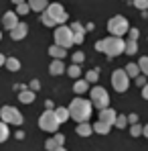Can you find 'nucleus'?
I'll use <instances>...</instances> for the list:
<instances>
[{
	"instance_id": "1",
	"label": "nucleus",
	"mask_w": 148,
	"mask_h": 151,
	"mask_svg": "<svg viewBox=\"0 0 148 151\" xmlns=\"http://www.w3.org/2000/svg\"><path fill=\"white\" fill-rule=\"evenodd\" d=\"M91 116V100H85V98H75L69 104V119L77 121L79 125L81 123H87V119Z\"/></svg>"
},
{
	"instance_id": "2",
	"label": "nucleus",
	"mask_w": 148,
	"mask_h": 151,
	"mask_svg": "<svg viewBox=\"0 0 148 151\" xmlns=\"http://www.w3.org/2000/svg\"><path fill=\"white\" fill-rule=\"evenodd\" d=\"M124 49H126V41H122L120 37H108V39H101L96 43V51H103L110 57L124 53Z\"/></svg>"
},
{
	"instance_id": "3",
	"label": "nucleus",
	"mask_w": 148,
	"mask_h": 151,
	"mask_svg": "<svg viewBox=\"0 0 148 151\" xmlns=\"http://www.w3.org/2000/svg\"><path fill=\"white\" fill-rule=\"evenodd\" d=\"M55 45H59V47H63V49H67V47L73 45V33H71L69 27L61 25V27L55 29Z\"/></svg>"
},
{
	"instance_id": "4",
	"label": "nucleus",
	"mask_w": 148,
	"mask_h": 151,
	"mask_svg": "<svg viewBox=\"0 0 148 151\" xmlns=\"http://www.w3.org/2000/svg\"><path fill=\"white\" fill-rule=\"evenodd\" d=\"M0 119L6 125H23V114L14 106H2L0 108Z\"/></svg>"
},
{
	"instance_id": "5",
	"label": "nucleus",
	"mask_w": 148,
	"mask_h": 151,
	"mask_svg": "<svg viewBox=\"0 0 148 151\" xmlns=\"http://www.w3.org/2000/svg\"><path fill=\"white\" fill-rule=\"evenodd\" d=\"M108 31L112 33V37H120V39H122L124 33L130 31V29H128V21H126L124 17H112V19L108 21Z\"/></svg>"
},
{
	"instance_id": "6",
	"label": "nucleus",
	"mask_w": 148,
	"mask_h": 151,
	"mask_svg": "<svg viewBox=\"0 0 148 151\" xmlns=\"http://www.w3.org/2000/svg\"><path fill=\"white\" fill-rule=\"evenodd\" d=\"M39 125L43 131H49V133H55L57 129H59V121H57V116H55V110H45L43 114H41V119H39Z\"/></svg>"
},
{
	"instance_id": "7",
	"label": "nucleus",
	"mask_w": 148,
	"mask_h": 151,
	"mask_svg": "<svg viewBox=\"0 0 148 151\" xmlns=\"http://www.w3.org/2000/svg\"><path fill=\"white\" fill-rule=\"evenodd\" d=\"M45 14H47V17H51L57 25H63V23L67 21V10H65L59 2L49 4V6H47V10H45Z\"/></svg>"
},
{
	"instance_id": "8",
	"label": "nucleus",
	"mask_w": 148,
	"mask_h": 151,
	"mask_svg": "<svg viewBox=\"0 0 148 151\" xmlns=\"http://www.w3.org/2000/svg\"><path fill=\"white\" fill-rule=\"evenodd\" d=\"M89 96H91V104H96L99 110L108 108V104H110V96H108V92H106L101 86H96V88L89 92Z\"/></svg>"
},
{
	"instance_id": "9",
	"label": "nucleus",
	"mask_w": 148,
	"mask_h": 151,
	"mask_svg": "<svg viewBox=\"0 0 148 151\" xmlns=\"http://www.w3.org/2000/svg\"><path fill=\"white\" fill-rule=\"evenodd\" d=\"M112 86L116 88V92H126L130 86V78L126 74V70H116L112 74Z\"/></svg>"
},
{
	"instance_id": "10",
	"label": "nucleus",
	"mask_w": 148,
	"mask_h": 151,
	"mask_svg": "<svg viewBox=\"0 0 148 151\" xmlns=\"http://www.w3.org/2000/svg\"><path fill=\"white\" fill-rule=\"evenodd\" d=\"M16 25H18V14H16V12H12V10H8V12L2 17V27L12 31Z\"/></svg>"
},
{
	"instance_id": "11",
	"label": "nucleus",
	"mask_w": 148,
	"mask_h": 151,
	"mask_svg": "<svg viewBox=\"0 0 148 151\" xmlns=\"http://www.w3.org/2000/svg\"><path fill=\"white\" fill-rule=\"evenodd\" d=\"M116 119H118L116 110H112V108H103V110H99V121H101V123H106V125H114Z\"/></svg>"
},
{
	"instance_id": "12",
	"label": "nucleus",
	"mask_w": 148,
	"mask_h": 151,
	"mask_svg": "<svg viewBox=\"0 0 148 151\" xmlns=\"http://www.w3.org/2000/svg\"><path fill=\"white\" fill-rule=\"evenodd\" d=\"M26 33H28V25H25V23H18V25L10 31V37H12L14 41H21V39H25V37H26Z\"/></svg>"
},
{
	"instance_id": "13",
	"label": "nucleus",
	"mask_w": 148,
	"mask_h": 151,
	"mask_svg": "<svg viewBox=\"0 0 148 151\" xmlns=\"http://www.w3.org/2000/svg\"><path fill=\"white\" fill-rule=\"evenodd\" d=\"M63 141H65V137L57 133L53 139H49V141L45 143V149H47V151H57L59 147H63Z\"/></svg>"
},
{
	"instance_id": "14",
	"label": "nucleus",
	"mask_w": 148,
	"mask_h": 151,
	"mask_svg": "<svg viewBox=\"0 0 148 151\" xmlns=\"http://www.w3.org/2000/svg\"><path fill=\"white\" fill-rule=\"evenodd\" d=\"M63 72H65V63L61 59H53L51 65H49V74L51 76H61Z\"/></svg>"
},
{
	"instance_id": "15",
	"label": "nucleus",
	"mask_w": 148,
	"mask_h": 151,
	"mask_svg": "<svg viewBox=\"0 0 148 151\" xmlns=\"http://www.w3.org/2000/svg\"><path fill=\"white\" fill-rule=\"evenodd\" d=\"M28 6H30V10H35V12H45L47 10V0H28Z\"/></svg>"
},
{
	"instance_id": "16",
	"label": "nucleus",
	"mask_w": 148,
	"mask_h": 151,
	"mask_svg": "<svg viewBox=\"0 0 148 151\" xmlns=\"http://www.w3.org/2000/svg\"><path fill=\"white\" fill-rule=\"evenodd\" d=\"M49 55L53 57V59H63V57L67 55V49H63V47H59V45H51Z\"/></svg>"
},
{
	"instance_id": "17",
	"label": "nucleus",
	"mask_w": 148,
	"mask_h": 151,
	"mask_svg": "<svg viewBox=\"0 0 148 151\" xmlns=\"http://www.w3.org/2000/svg\"><path fill=\"white\" fill-rule=\"evenodd\" d=\"M35 96H37V92H33V90H23V92H18V100L23 102V104H30V102L35 100Z\"/></svg>"
},
{
	"instance_id": "18",
	"label": "nucleus",
	"mask_w": 148,
	"mask_h": 151,
	"mask_svg": "<svg viewBox=\"0 0 148 151\" xmlns=\"http://www.w3.org/2000/svg\"><path fill=\"white\" fill-rule=\"evenodd\" d=\"M55 116H57V121H59V123H65V121L69 119V108H65V106L55 108Z\"/></svg>"
},
{
	"instance_id": "19",
	"label": "nucleus",
	"mask_w": 148,
	"mask_h": 151,
	"mask_svg": "<svg viewBox=\"0 0 148 151\" xmlns=\"http://www.w3.org/2000/svg\"><path fill=\"white\" fill-rule=\"evenodd\" d=\"M77 135H81V137H89L91 133H93V127L87 125V123H81V125H77Z\"/></svg>"
},
{
	"instance_id": "20",
	"label": "nucleus",
	"mask_w": 148,
	"mask_h": 151,
	"mask_svg": "<svg viewBox=\"0 0 148 151\" xmlns=\"http://www.w3.org/2000/svg\"><path fill=\"white\" fill-rule=\"evenodd\" d=\"M91 127H93V131H96L98 135H108L110 129H112V125H106V123H101V121H98L96 125H91Z\"/></svg>"
},
{
	"instance_id": "21",
	"label": "nucleus",
	"mask_w": 148,
	"mask_h": 151,
	"mask_svg": "<svg viewBox=\"0 0 148 151\" xmlns=\"http://www.w3.org/2000/svg\"><path fill=\"white\" fill-rule=\"evenodd\" d=\"M10 72H18L21 70V61L16 59V57H6V63H4Z\"/></svg>"
},
{
	"instance_id": "22",
	"label": "nucleus",
	"mask_w": 148,
	"mask_h": 151,
	"mask_svg": "<svg viewBox=\"0 0 148 151\" xmlns=\"http://www.w3.org/2000/svg\"><path fill=\"white\" fill-rule=\"evenodd\" d=\"M126 74H128V78H130V76H132V78H138V74H140L138 63H128V65H126Z\"/></svg>"
},
{
	"instance_id": "23",
	"label": "nucleus",
	"mask_w": 148,
	"mask_h": 151,
	"mask_svg": "<svg viewBox=\"0 0 148 151\" xmlns=\"http://www.w3.org/2000/svg\"><path fill=\"white\" fill-rule=\"evenodd\" d=\"M73 90L77 94H83V92H87V80H77L73 86Z\"/></svg>"
},
{
	"instance_id": "24",
	"label": "nucleus",
	"mask_w": 148,
	"mask_h": 151,
	"mask_svg": "<svg viewBox=\"0 0 148 151\" xmlns=\"http://www.w3.org/2000/svg\"><path fill=\"white\" fill-rule=\"evenodd\" d=\"M8 135H10V131H8V125L0 121V143H4V141L8 139Z\"/></svg>"
},
{
	"instance_id": "25",
	"label": "nucleus",
	"mask_w": 148,
	"mask_h": 151,
	"mask_svg": "<svg viewBox=\"0 0 148 151\" xmlns=\"http://www.w3.org/2000/svg\"><path fill=\"white\" fill-rule=\"evenodd\" d=\"M126 53H128V55H134V53H136V51H138V43H136V41H128V43H126Z\"/></svg>"
},
{
	"instance_id": "26",
	"label": "nucleus",
	"mask_w": 148,
	"mask_h": 151,
	"mask_svg": "<svg viewBox=\"0 0 148 151\" xmlns=\"http://www.w3.org/2000/svg\"><path fill=\"white\" fill-rule=\"evenodd\" d=\"M138 68H140V72H142L144 76H148V57H140Z\"/></svg>"
},
{
	"instance_id": "27",
	"label": "nucleus",
	"mask_w": 148,
	"mask_h": 151,
	"mask_svg": "<svg viewBox=\"0 0 148 151\" xmlns=\"http://www.w3.org/2000/svg\"><path fill=\"white\" fill-rule=\"evenodd\" d=\"M114 125L118 127V129H124V127L128 125V116H124V114H118V119H116V123Z\"/></svg>"
},
{
	"instance_id": "28",
	"label": "nucleus",
	"mask_w": 148,
	"mask_h": 151,
	"mask_svg": "<svg viewBox=\"0 0 148 151\" xmlns=\"http://www.w3.org/2000/svg\"><path fill=\"white\" fill-rule=\"evenodd\" d=\"M71 59H73V63H75V65H79V63H81V61L85 59V55H83V51H75Z\"/></svg>"
},
{
	"instance_id": "29",
	"label": "nucleus",
	"mask_w": 148,
	"mask_h": 151,
	"mask_svg": "<svg viewBox=\"0 0 148 151\" xmlns=\"http://www.w3.org/2000/svg\"><path fill=\"white\" fill-rule=\"evenodd\" d=\"M67 74L71 76V78H77V76H81V70H79V65H71V68H67Z\"/></svg>"
},
{
	"instance_id": "30",
	"label": "nucleus",
	"mask_w": 148,
	"mask_h": 151,
	"mask_svg": "<svg viewBox=\"0 0 148 151\" xmlns=\"http://www.w3.org/2000/svg\"><path fill=\"white\" fill-rule=\"evenodd\" d=\"M85 80H87V84H89V82H98V72H96V70H89V72L85 74Z\"/></svg>"
},
{
	"instance_id": "31",
	"label": "nucleus",
	"mask_w": 148,
	"mask_h": 151,
	"mask_svg": "<svg viewBox=\"0 0 148 151\" xmlns=\"http://www.w3.org/2000/svg\"><path fill=\"white\" fill-rule=\"evenodd\" d=\"M142 131H144V127H142V125H132V137H140Z\"/></svg>"
},
{
	"instance_id": "32",
	"label": "nucleus",
	"mask_w": 148,
	"mask_h": 151,
	"mask_svg": "<svg viewBox=\"0 0 148 151\" xmlns=\"http://www.w3.org/2000/svg\"><path fill=\"white\" fill-rule=\"evenodd\" d=\"M134 6L140 8V10H146L148 8V0H134Z\"/></svg>"
},
{
	"instance_id": "33",
	"label": "nucleus",
	"mask_w": 148,
	"mask_h": 151,
	"mask_svg": "<svg viewBox=\"0 0 148 151\" xmlns=\"http://www.w3.org/2000/svg\"><path fill=\"white\" fill-rule=\"evenodd\" d=\"M28 10H30V6H28V4H18V6H16V12H18V14H26V12H28Z\"/></svg>"
},
{
	"instance_id": "34",
	"label": "nucleus",
	"mask_w": 148,
	"mask_h": 151,
	"mask_svg": "<svg viewBox=\"0 0 148 151\" xmlns=\"http://www.w3.org/2000/svg\"><path fill=\"white\" fill-rule=\"evenodd\" d=\"M83 37H85V33H73V45L83 43Z\"/></svg>"
},
{
	"instance_id": "35",
	"label": "nucleus",
	"mask_w": 148,
	"mask_h": 151,
	"mask_svg": "<svg viewBox=\"0 0 148 151\" xmlns=\"http://www.w3.org/2000/svg\"><path fill=\"white\" fill-rule=\"evenodd\" d=\"M43 23H45V25H47V27H55V25H57V23H55V21H53L51 17H47L45 12H43Z\"/></svg>"
},
{
	"instance_id": "36",
	"label": "nucleus",
	"mask_w": 148,
	"mask_h": 151,
	"mask_svg": "<svg viewBox=\"0 0 148 151\" xmlns=\"http://www.w3.org/2000/svg\"><path fill=\"white\" fill-rule=\"evenodd\" d=\"M69 29H71V33H83V27L79 25V23H73Z\"/></svg>"
},
{
	"instance_id": "37",
	"label": "nucleus",
	"mask_w": 148,
	"mask_h": 151,
	"mask_svg": "<svg viewBox=\"0 0 148 151\" xmlns=\"http://www.w3.org/2000/svg\"><path fill=\"white\" fill-rule=\"evenodd\" d=\"M128 33H130V41H136L138 39V29H130Z\"/></svg>"
},
{
	"instance_id": "38",
	"label": "nucleus",
	"mask_w": 148,
	"mask_h": 151,
	"mask_svg": "<svg viewBox=\"0 0 148 151\" xmlns=\"http://www.w3.org/2000/svg\"><path fill=\"white\" fill-rule=\"evenodd\" d=\"M136 82H138V86H142V88L146 86V78H144V76H138V78H136Z\"/></svg>"
},
{
	"instance_id": "39",
	"label": "nucleus",
	"mask_w": 148,
	"mask_h": 151,
	"mask_svg": "<svg viewBox=\"0 0 148 151\" xmlns=\"http://www.w3.org/2000/svg\"><path fill=\"white\" fill-rule=\"evenodd\" d=\"M39 88H41V84H39L37 80H33V82H30V90H33V92H37Z\"/></svg>"
},
{
	"instance_id": "40",
	"label": "nucleus",
	"mask_w": 148,
	"mask_h": 151,
	"mask_svg": "<svg viewBox=\"0 0 148 151\" xmlns=\"http://www.w3.org/2000/svg\"><path fill=\"white\" fill-rule=\"evenodd\" d=\"M128 123L136 125V123H138V116H136V114H128Z\"/></svg>"
},
{
	"instance_id": "41",
	"label": "nucleus",
	"mask_w": 148,
	"mask_h": 151,
	"mask_svg": "<svg viewBox=\"0 0 148 151\" xmlns=\"http://www.w3.org/2000/svg\"><path fill=\"white\" fill-rule=\"evenodd\" d=\"M142 98H144V100H148V84L142 88Z\"/></svg>"
},
{
	"instance_id": "42",
	"label": "nucleus",
	"mask_w": 148,
	"mask_h": 151,
	"mask_svg": "<svg viewBox=\"0 0 148 151\" xmlns=\"http://www.w3.org/2000/svg\"><path fill=\"white\" fill-rule=\"evenodd\" d=\"M142 135H144V137L148 139V125H144V131H142Z\"/></svg>"
},
{
	"instance_id": "43",
	"label": "nucleus",
	"mask_w": 148,
	"mask_h": 151,
	"mask_svg": "<svg viewBox=\"0 0 148 151\" xmlns=\"http://www.w3.org/2000/svg\"><path fill=\"white\" fill-rule=\"evenodd\" d=\"M2 63H6V57H4V55L0 53V65H2Z\"/></svg>"
},
{
	"instance_id": "44",
	"label": "nucleus",
	"mask_w": 148,
	"mask_h": 151,
	"mask_svg": "<svg viewBox=\"0 0 148 151\" xmlns=\"http://www.w3.org/2000/svg\"><path fill=\"white\" fill-rule=\"evenodd\" d=\"M12 2H14L16 6H18V4H25V0H12Z\"/></svg>"
},
{
	"instance_id": "45",
	"label": "nucleus",
	"mask_w": 148,
	"mask_h": 151,
	"mask_svg": "<svg viewBox=\"0 0 148 151\" xmlns=\"http://www.w3.org/2000/svg\"><path fill=\"white\" fill-rule=\"evenodd\" d=\"M57 151H67V149H65V147H59V149H57Z\"/></svg>"
},
{
	"instance_id": "46",
	"label": "nucleus",
	"mask_w": 148,
	"mask_h": 151,
	"mask_svg": "<svg viewBox=\"0 0 148 151\" xmlns=\"http://www.w3.org/2000/svg\"><path fill=\"white\" fill-rule=\"evenodd\" d=\"M0 37H2V33H0Z\"/></svg>"
}]
</instances>
